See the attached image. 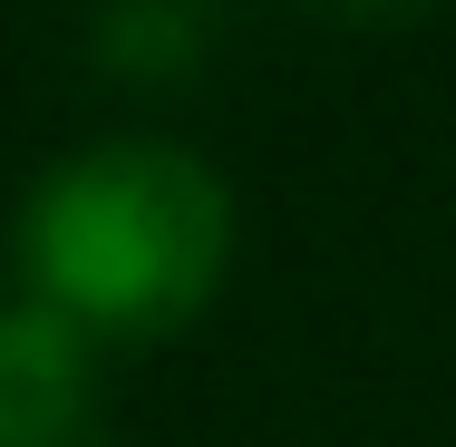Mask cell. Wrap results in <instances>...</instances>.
<instances>
[{"label":"cell","mask_w":456,"mask_h":447,"mask_svg":"<svg viewBox=\"0 0 456 447\" xmlns=\"http://www.w3.org/2000/svg\"><path fill=\"white\" fill-rule=\"evenodd\" d=\"M214 263V185L175 156H97L39 204V272L69 311L156 321Z\"/></svg>","instance_id":"6da1fadb"},{"label":"cell","mask_w":456,"mask_h":447,"mask_svg":"<svg viewBox=\"0 0 456 447\" xmlns=\"http://www.w3.org/2000/svg\"><path fill=\"white\" fill-rule=\"evenodd\" d=\"M78 341L49 311L0 321V447H78Z\"/></svg>","instance_id":"7a4b0ae2"},{"label":"cell","mask_w":456,"mask_h":447,"mask_svg":"<svg viewBox=\"0 0 456 447\" xmlns=\"http://www.w3.org/2000/svg\"><path fill=\"white\" fill-rule=\"evenodd\" d=\"M321 10H340V20H388V10H408V0H321Z\"/></svg>","instance_id":"3957f363"}]
</instances>
